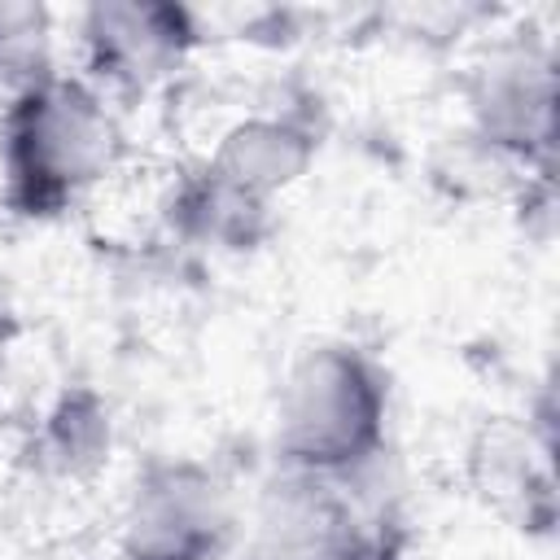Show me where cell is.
Returning a JSON list of instances; mask_svg holds the SVG:
<instances>
[{"instance_id":"6da1fadb","label":"cell","mask_w":560,"mask_h":560,"mask_svg":"<svg viewBox=\"0 0 560 560\" xmlns=\"http://www.w3.org/2000/svg\"><path fill=\"white\" fill-rule=\"evenodd\" d=\"M122 162V122L83 74L52 70L4 96L0 175L4 206L22 219H57Z\"/></svg>"},{"instance_id":"7a4b0ae2","label":"cell","mask_w":560,"mask_h":560,"mask_svg":"<svg viewBox=\"0 0 560 560\" xmlns=\"http://www.w3.org/2000/svg\"><path fill=\"white\" fill-rule=\"evenodd\" d=\"M389 438V372L354 341L298 354L276 398V464L359 481Z\"/></svg>"},{"instance_id":"3957f363","label":"cell","mask_w":560,"mask_h":560,"mask_svg":"<svg viewBox=\"0 0 560 560\" xmlns=\"http://www.w3.org/2000/svg\"><path fill=\"white\" fill-rule=\"evenodd\" d=\"M241 516L214 464L192 455L149 459L118 516V560H223Z\"/></svg>"},{"instance_id":"277c9868","label":"cell","mask_w":560,"mask_h":560,"mask_svg":"<svg viewBox=\"0 0 560 560\" xmlns=\"http://www.w3.org/2000/svg\"><path fill=\"white\" fill-rule=\"evenodd\" d=\"M468 136L521 175L556 171V57L542 39H499L464 79Z\"/></svg>"},{"instance_id":"5b68a950","label":"cell","mask_w":560,"mask_h":560,"mask_svg":"<svg viewBox=\"0 0 560 560\" xmlns=\"http://www.w3.org/2000/svg\"><path fill=\"white\" fill-rule=\"evenodd\" d=\"M83 79L105 96L162 88L201 48V22L175 0H96L74 22Z\"/></svg>"},{"instance_id":"8992f818","label":"cell","mask_w":560,"mask_h":560,"mask_svg":"<svg viewBox=\"0 0 560 560\" xmlns=\"http://www.w3.org/2000/svg\"><path fill=\"white\" fill-rule=\"evenodd\" d=\"M319 153V127L298 109H267L236 118L214 149L206 153V171L223 179L228 188L245 192L249 201L276 206L280 192H289Z\"/></svg>"},{"instance_id":"52a82bcc","label":"cell","mask_w":560,"mask_h":560,"mask_svg":"<svg viewBox=\"0 0 560 560\" xmlns=\"http://www.w3.org/2000/svg\"><path fill=\"white\" fill-rule=\"evenodd\" d=\"M468 477L486 508L508 516L516 529L547 534L556 521L551 486V438H534L529 424L494 420L468 446Z\"/></svg>"},{"instance_id":"ba28073f","label":"cell","mask_w":560,"mask_h":560,"mask_svg":"<svg viewBox=\"0 0 560 560\" xmlns=\"http://www.w3.org/2000/svg\"><path fill=\"white\" fill-rule=\"evenodd\" d=\"M354 481L315 477L276 464L254 508V551L258 560H315L328 538L359 508L350 494Z\"/></svg>"},{"instance_id":"9c48e42d","label":"cell","mask_w":560,"mask_h":560,"mask_svg":"<svg viewBox=\"0 0 560 560\" xmlns=\"http://www.w3.org/2000/svg\"><path fill=\"white\" fill-rule=\"evenodd\" d=\"M31 468L57 486H88L114 455V411L92 385H66L31 429Z\"/></svg>"},{"instance_id":"30bf717a","label":"cell","mask_w":560,"mask_h":560,"mask_svg":"<svg viewBox=\"0 0 560 560\" xmlns=\"http://www.w3.org/2000/svg\"><path fill=\"white\" fill-rule=\"evenodd\" d=\"M166 219L188 245L210 249H254L271 232V206L249 201L245 192L214 179L206 166H192L175 179L166 197Z\"/></svg>"},{"instance_id":"8fae6325","label":"cell","mask_w":560,"mask_h":560,"mask_svg":"<svg viewBox=\"0 0 560 560\" xmlns=\"http://www.w3.org/2000/svg\"><path fill=\"white\" fill-rule=\"evenodd\" d=\"M52 13L31 0H0V96L52 74Z\"/></svg>"},{"instance_id":"7c38bea8","label":"cell","mask_w":560,"mask_h":560,"mask_svg":"<svg viewBox=\"0 0 560 560\" xmlns=\"http://www.w3.org/2000/svg\"><path fill=\"white\" fill-rule=\"evenodd\" d=\"M402 556H407V521L385 503L376 508L359 503L315 560H402Z\"/></svg>"}]
</instances>
